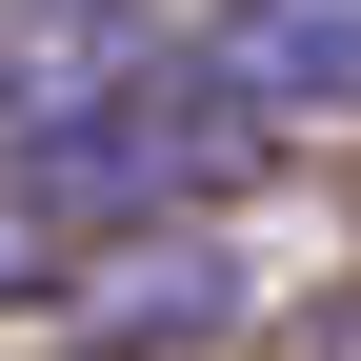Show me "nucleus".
I'll list each match as a JSON object with an SVG mask.
<instances>
[{"instance_id": "f257e3e1", "label": "nucleus", "mask_w": 361, "mask_h": 361, "mask_svg": "<svg viewBox=\"0 0 361 361\" xmlns=\"http://www.w3.org/2000/svg\"><path fill=\"white\" fill-rule=\"evenodd\" d=\"M0 161H20L80 241H141V221H221V201H261L281 121H261V101H221V80H201V40H180V61L121 80V101L40 121V141H0Z\"/></svg>"}, {"instance_id": "f03ea898", "label": "nucleus", "mask_w": 361, "mask_h": 361, "mask_svg": "<svg viewBox=\"0 0 361 361\" xmlns=\"http://www.w3.org/2000/svg\"><path fill=\"white\" fill-rule=\"evenodd\" d=\"M241 261H221V221H141V241H80V281H61V322L80 361H201V341H241Z\"/></svg>"}, {"instance_id": "7ed1b4c3", "label": "nucleus", "mask_w": 361, "mask_h": 361, "mask_svg": "<svg viewBox=\"0 0 361 361\" xmlns=\"http://www.w3.org/2000/svg\"><path fill=\"white\" fill-rule=\"evenodd\" d=\"M201 80L261 101L281 141H301V121H361V0H221V20H201Z\"/></svg>"}, {"instance_id": "20e7f679", "label": "nucleus", "mask_w": 361, "mask_h": 361, "mask_svg": "<svg viewBox=\"0 0 361 361\" xmlns=\"http://www.w3.org/2000/svg\"><path fill=\"white\" fill-rule=\"evenodd\" d=\"M141 61H161V0H0V141L121 101Z\"/></svg>"}, {"instance_id": "39448f33", "label": "nucleus", "mask_w": 361, "mask_h": 361, "mask_svg": "<svg viewBox=\"0 0 361 361\" xmlns=\"http://www.w3.org/2000/svg\"><path fill=\"white\" fill-rule=\"evenodd\" d=\"M61 281H80V221L40 201L20 161H0V322H20V301H61Z\"/></svg>"}]
</instances>
